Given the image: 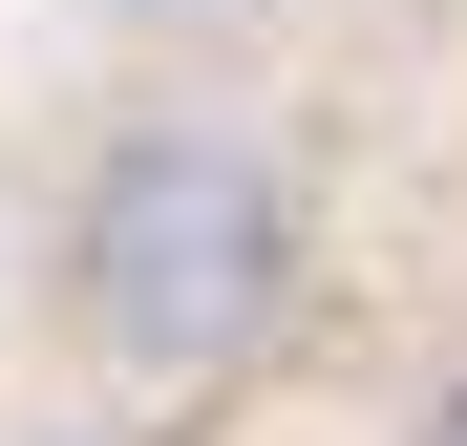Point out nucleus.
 <instances>
[{
	"instance_id": "f257e3e1",
	"label": "nucleus",
	"mask_w": 467,
	"mask_h": 446,
	"mask_svg": "<svg viewBox=\"0 0 467 446\" xmlns=\"http://www.w3.org/2000/svg\"><path fill=\"white\" fill-rule=\"evenodd\" d=\"M319 297V128L213 86V64H128V86L43 149V361L128 425L234 404Z\"/></svg>"
},
{
	"instance_id": "f03ea898",
	"label": "nucleus",
	"mask_w": 467,
	"mask_h": 446,
	"mask_svg": "<svg viewBox=\"0 0 467 446\" xmlns=\"http://www.w3.org/2000/svg\"><path fill=\"white\" fill-rule=\"evenodd\" d=\"M382 446H467V361H425V383L382 404Z\"/></svg>"
}]
</instances>
